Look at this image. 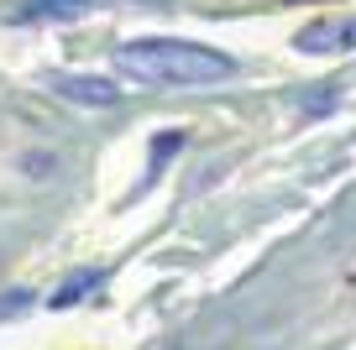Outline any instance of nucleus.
<instances>
[{
    "label": "nucleus",
    "mask_w": 356,
    "mask_h": 350,
    "mask_svg": "<svg viewBox=\"0 0 356 350\" xmlns=\"http://www.w3.org/2000/svg\"><path fill=\"white\" fill-rule=\"evenodd\" d=\"M115 63L142 84H220L236 74V63L215 47L178 42V37H142L115 53Z\"/></svg>",
    "instance_id": "f257e3e1"
},
{
    "label": "nucleus",
    "mask_w": 356,
    "mask_h": 350,
    "mask_svg": "<svg viewBox=\"0 0 356 350\" xmlns=\"http://www.w3.org/2000/svg\"><path fill=\"white\" fill-rule=\"evenodd\" d=\"M299 53H351L356 47V16H325V22H309L299 37H293Z\"/></svg>",
    "instance_id": "f03ea898"
},
{
    "label": "nucleus",
    "mask_w": 356,
    "mask_h": 350,
    "mask_svg": "<svg viewBox=\"0 0 356 350\" xmlns=\"http://www.w3.org/2000/svg\"><path fill=\"white\" fill-rule=\"evenodd\" d=\"M47 84H53L63 99H74V105H95V110H111L115 99H121V89H115L111 78H100V74H53Z\"/></svg>",
    "instance_id": "7ed1b4c3"
},
{
    "label": "nucleus",
    "mask_w": 356,
    "mask_h": 350,
    "mask_svg": "<svg viewBox=\"0 0 356 350\" xmlns=\"http://www.w3.org/2000/svg\"><path fill=\"white\" fill-rule=\"evenodd\" d=\"M100 283H105V272H95V267H89V272H74V277H68V283L58 288L53 298H47V303H53V308H74V303H84V298L95 293Z\"/></svg>",
    "instance_id": "20e7f679"
},
{
    "label": "nucleus",
    "mask_w": 356,
    "mask_h": 350,
    "mask_svg": "<svg viewBox=\"0 0 356 350\" xmlns=\"http://www.w3.org/2000/svg\"><path fill=\"white\" fill-rule=\"evenodd\" d=\"M37 16H74V11H84V0H26Z\"/></svg>",
    "instance_id": "39448f33"
},
{
    "label": "nucleus",
    "mask_w": 356,
    "mask_h": 350,
    "mask_svg": "<svg viewBox=\"0 0 356 350\" xmlns=\"http://www.w3.org/2000/svg\"><path fill=\"white\" fill-rule=\"evenodd\" d=\"M178 147H184V136H178V131H173V136H163V142H152V167H163L168 157L178 152Z\"/></svg>",
    "instance_id": "423d86ee"
}]
</instances>
